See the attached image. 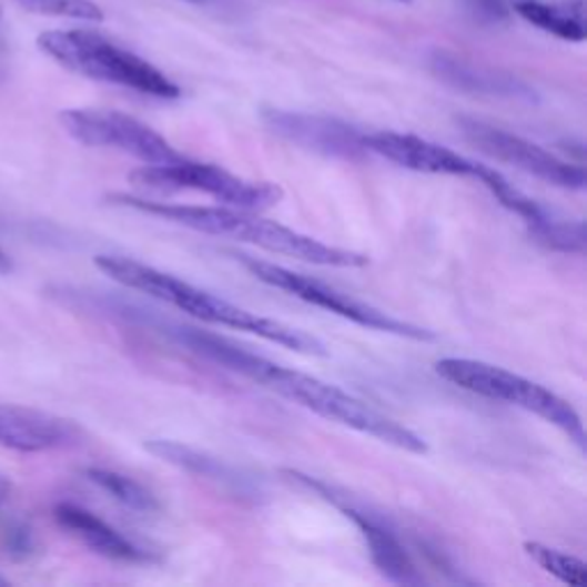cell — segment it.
Masks as SVG:
<instances>
[{
  "label": "cell",
  "instance_id": "obj_1",
  "mask_svg": "<svg viewBox=\"0 0 587 587\" xmlns=\"http://www.w3.org/2000/svg\"><path fill=\"white\" fill-rule=\"evenodd\" d=\"M168 335L172 340H178L189 352L202 356L204 361L246 376L253 384H260L273 393H279L281 397L317 413V416L326 421L374 436L376 441H384L413 455H425L429 451L425 438L418 436L416 432H411L408 427L388 418L386 413L350 393H344L333 384L322 382V378L313 374L283 367L264 356H257L244 347H239V344L221 335L198 331L191 326H170Z\"/></svg>",
  "mask_w": 587,
  "mask_h": 587
},
{
  "label": "cell",
  "instance_id": "obj_2",
  "mask_svg": "<svg viewBox=\"0 0 587 587\" xmlns=\"http://www.w3.org/2000/svg\"><path fill=\"white\" fill-rule=\"evenodd\" d=\"M111 204L126 206V210L159 216L178 225L191 227L202 234L230 236L244 244H253L262 251L294 257L317 266H337V269H363L370 264V257L356 251L337 249L322 244V241L301 234L292 227H285L275 221L255 216L236 206H189V204H165L154 200H143L126 193L109 195Z\"/></svg>",
  "mask_w": 587,
  "mask_h": 587
},
{
  "label": "cell",
  "instance_id": "obj_3",
  "mask_svg": "<svg viewBox=\"0 0 587 587\" xmlns=\"http://www.w3.org/2000/svg\"><path fill=\"white\" fill-rule=\"evenodd\" d=\"M94 264L103 275H109L111 281L120 283L122 287L148 294L161 303H168L172 307L182 310V313H186L200 322L253 333L262 340L281 344V347H287V350H294L301 354L326 356L324 344L315 335L298 331L294 326H287L283 322L260 317L246 307H239V305H234L221 296L204 292V290L178 279V275L163 273L150 264L135 262L129 257H120V255H97Z\"/></svg>",
  "mask_w": 587,
  "mask_h": 587
},
{
  "label": "cell",
  "instance_id": "obj_4",
  "mask_svg": "<svg viewBox=\"0 0 587 587\" xmlns=\"http://www.w3.org/2000/svg\"><path fill=\"white\" fill-rule=\"evenodd\" d=\"M38 47L51 60L79 77L120 85L156 99L182 97L180 85L170 81L161 69L145 58L118 47L109 38H103L101 32L85 28L47 30L38 38Z\"/></svg>",
  "mask_w": 587,
  "mask_h": 587
},
{
  "label": "cell",
  "instance_id": "obj_5",
  "mask_svg": "<svg viewBox=\"0 0 587 587\" xmlns=\"http://www.w3.org/2000/svg\"><path fill=\"white\" fill-rule=\"evenodd\" d=\"M436 374L445 378L447 384L466 393L535 413L542 421L565 432L580 451H585V429L578 411L567 399L544 388L542 384H535L530 378L514 374L505 367L470 358H443L436 363Z\"/></svg>",
  "mask_w": 587,
  "mask_h": 587
},
{
  "label": "cell",
  "instance_id": "obj_6",
  "mask_svg": "<svg viewBox=\"0 0 587 587\" xmlns=\"http://www.w3.org/2000/svg\"><path fill=\"white\" fill-rule=\"evenodd\" d=\"M236 262L244 264V269L255 275V279L273 290H281L287 292L290 296L307 303V305H315L322 310H328V313L342 317V320H350L363 328H372V331H382V333H391L397 337H408V340H416V342H432L436 340V333L423 326H416L411 322H402L384 310H378L374 305H367L363 301H356L347 294H342L315 279H307V275H301L296 271H290L285 266H279L273 262H264L257 257H249V255H234Z\"/></svg>",
  "mask_w": 587,
  "mask_h": 587
},
{
  "label": "cell",
  "instance_id": "obj_7",
  "mask_svg": "<svg viewBox=\"0 0 587 587\" xmlns=\"http://www.w3.org/2000/svg\"><path fill=\"white\" fill-rule=\"evenodd\" d=\"M131 184L156 191H198L236 210L260 212L283 200V189L273 182L236 178L221 165L184 159L170 165H145L129 175Z\"/></svg>",
  "mask_w": 587,
  "mask_h": 587
},
{
  "label": "cell",
  "instance_id": "obj_8",
  "mask_svg": "<svg viewBox=\"0 0 587 587\" xmlns=\"http://www.w3.org/2000/svg\"><path fill=\"white\" fill-rule=\"evenodd\" d=\"M283 475L290 482H296V485H301L303 489L315 492L320 498L333 503L344 516H347L350 522H354V526L358 528L361 537L367 544L374 567L384 578H388L395 585H411V587L425 583L423 571L418 569L416 560L411 558L399 533L388 524V519H384L382 514H376L374 509H370L365 505L352 503V498L347 494H337L333 487L326 485V482H322L317 477H310L301 470L285 468Z\"/></svg>",
  "mask_w": 587,
  "mask_h": 587
},
{
  "label": "cell",
  "instance_id": "obj_9",
  "mask_svg": "<svg viewBox=\"0 0 587 587\" xmlns=\"http://www.w3.org/2000/svg\"><path fill=\"white\" fill-rule=\"evenodd\" d=\"M60 122L85 148L118 150L150 165H170L186 159L152 126L120 111L69 109L60 113Z\"/></svg>",
  "mask_w": 587,
  "mask_h": 587
},
{
  "label": "cell",
  "instance_id": "obj_10",
  "mask_svg": "<svg viewBox=\"0 0 587 587\" xmlns=\"http://www.w3.org/2000/svg\"><path fill=\"white\" fill-rule=\"evenodd\" d=\"M457 126L466 141L477 148L482 154H487L500 163H509L519 168L528 175L569 191H583L587 184L585 168L571 161H565L539 148L537 143L526 141V138L498 129L475 118H457Z\"/></svg>",
  "mask_w": 587,
  "mask_h": 587
},
{
  "label": "cell",
  "instance_id": "obj_11",
  "mask_svg": "<svg viewBox=\"0 0 587 587\" xmlns=\"http://www.w3.org/2000/svg\"><path fill=\"white\" fill-rule=\"evenodd\" d=\"M262 120L283 141L307 152L344 161H363L370 154L365 148V133L337 118L266 109Z\"/></svg>",
  "mask_w": 587,
  "mask_h": 587
},
{
  "label": "cell",
  "instance_id": "obj_12",
  "mask_svg": "<svg viewBox=\"0 0 587 587\" xmlns=\"http://www.w3.org/2000/svg\"><path fill=\"white\" fill-rule=\"evenodd\" d=\"M365 148L370 154L382 156L399 168L425 172V175H453V178H473L479 180L482 163L466 159L464 154L443 148L427 138L397 131H376L365 133Z\"/></svg>",
  "mask_w": 587,
  "mask_h": 587
},
{
  "label": "cell",
  "instance_id": "obj_13",
  "mask_svg": "<svg viewBox=\"0 0 587 587\" xmlns=\"http://www.w3.org/2000/svg\"><path fill=\"white\" fill-rule=\"evenodd\" d=\"M81 441V429L72 423L19 404H0V445L17 453H47Z\"/></svg>",
  "mask_w": 587,
  "mask_h": 587
},
{
  "label": "cell",
  "instance_id": "obj_14",
  "mask_svg": "<svg viewBox=\"0 0 587 587\" xmlns=\"http://www.w3.org/2000/svg\"><path fill=\"white\" fill-rule=\"evenodd\" d=\"M55 522L69 533L74 535L79 542H83L92 554L124 565H154L159 563V556L154 550H148L138 546L129 537H124L120 530L109 526L97 514L72 505V503H60L55 507Z\"/></svg>",
  "mask_w": 587,
  "mask_h": 587
},
{
  "label": "cell",
  "instance_id": "obj_15",
  "mask_svg": "<svg viewBox=\"0 0 587 587\" xmlns=\"http://www.w3.org/2000/svg\"><path fill=\"white\" fill-rule=\"evenodd\" d=\"M145 451L152 453L156 459L170 464V466H178L180 470H186L191 475L214 482V485H219L221 489H225L230 494H236L239 498L257 500V496H260V489L255 487V482L251 477L241 475L236 468H232L223 459L200 453V451H195V447H189L184 443L159 438V441H148Z\"/></svg>",
  "mask_w": 587,
  "mask_h": 587
},
{
  "label": "cell",
  "instance_id": "obj_16",
  "mask_svg": "<svg viewBox=\"0 0 587 587\" xmlns=\"http://www.w3.org/2000/svg\"><path fill=\"white\" fill-rule=\"evenodd\" d=\"M432 69L434 74L453 85L457 90L470 92V94H485V97H505V99H533V90L505 72H496V69L482 67L475 62H468L459 55L436 51L432 55Z\"/></svg>",
  "mask_w": 587,
  "mask_h": 587
},
{
  "label": "cell",
  "instance_id": "obj_17",
  "mask_svg": "<svg viewBox=\"0 0 587 587\" xmlns=\"http://www.w3.org/2000/svg\"><path fill=\"white\" fill-rule=\"evenodd\" d=\"M514 12L539 30L565 42H585L583 3H542V0H516Z\"/></svg>",
  "mask_w": 587,
  "mask_h": 587
},
{
  "label": "cell",
  "instance_id": "obj_18",
  "mask_svg": "<svg viewBox=\"0 0 587 587\" xmlns=\"http://www.w3.org/2000/svg\"><path fill=\"white\" fill-rule=\"evenodd\" d=\"M85 475L92 485H97L101 492H107L111 498H115L118 503H122L133 512L154 514L161 509L159 498L145 485H141V482H135L129 475L107 468H88Z\"/></svg>",
  "mask_w": 587,
  "mask_h": 587
},
{
  "label": "cell",
  "instance_id": "obj_19",
  "mask_svg": "<svg viewBox=\"0 0 587 587\" xmlns=\"http://www.w3.org/2000/svg\"><path fill=\"white\" fill-rule=\"evenodd\" d=\"M530 236L548 251L585 255L587 249V232L583 221H565L550 214L535 227H528Z\"/></svg>",
  "mask_w": 587,
  "mask_h": 587
},
{
  "label": "cell",
  "instance_id": "obj_20",
  "mask_svg": "<svg viewBox=\"0 0 587 587\" xmlns=\"http://www.w3.org/2000/svg\"><path fill=\"white\" fill-rule=\"evenodd\" d=\"M524 548L526 554L550 576H556L558 580L574 587L587 585V565L580 558L563 554V550L544 546L539 542H526Z\"/></svg>",
  "mask_w": 587,
  "mask_h": 587
},
{
  "label": "cell",
  "instance_id": "obj_21",
  "mask_svg": "<svg viewBox=\"0 0 587 587\" xmlns=\"http://www.w3.org/2000/svg\"><path fill=\"white\" fill-rule=\"evenodd\" d=\"M17 3L34 14L77 19V21H103V12L92 0H17Z\"/></svg>",
  "mask_w": 587,
  "mask_h": 587
},
{
  "label": "cell",
  "instance_id": "obj_22",
  "mask_svg": "<svg viewBox=\"0 0 587 587\" xmlns=\"http://www.w3.org/2000/svg\"><path fill=\"white\" fill-rule=\"evenodd\" d=\"M6 548H8V554L14 558H28L34 550L32 530L23 524L10 526L6 533Z\"/></svg>",
  "mask_w": 587,
  "mask_h": 587
},
{
  "label": "cell",
  "instance_id": "obj_23",
  "mask_svg": "<svg viewBox=\"0 0 587 587\" xmlns=\"http://www.w3.org/2000/svg\"><path fill=\"white\" fill-rule=\"evenodd\" d=\"M10 492H12V485H10V479L0 473V507H3L10 498Z\"/></svg>",
  "mask_w": 587,
  "mask_h": 587
},
{
  "label": "cell",
  "instance_id": "obj_24",
  "mask_svg": "<svg viewBox=\"0 0 587 587\" xmlns=\"http://www.w3.org/2000/svg\"><path fill=\"white\" fill-rule=\"evenodd\" d=\"M12 271V262L8 257V253L0 249V273H10Z\"/></svg>",
  "mask_w": 587,
  "mask_h": 587
},
{
  "label": "cell",
  "instance_id": "obj_25",
  "mask_svg": "<svg viewBox=\"0 0 587 587\" xmlns=\"http://www.w3.org/2000/svg\"><path fill=\"white\" fill-rule=\"evenodd\" d=\"M3 585H8V583H6V578H0V587H3Z\"/></svg>",
  "mask_w": 587,
  "mask_h": 587
},
{
  "label": "cell",
  "instance_id": "obj_26",
  "mask_svg": "<svg viewBox=\"0 0 587 587\" xmlns=\"http://www.w3.org/2000/svg\"><path fill=\"white\" fill-rule=\"evenodd\" d=\"M397 3H408V0H397Z\"/></svg>",
  "mask_w": 587,
  "mask_h": 587
},
{
  "label": "cell",
  "instance_id": "obj_27",
  "mask_svg": "<svg viewBox=\"0 0 587 587\" xmlns=\"http://www.w3.org/2000/svg\"><path fill=\"white\" fill-rule=\"evenodd\" d=\"M189 3H200V0H189Z\"/></svg>",
  "mask_w": 587,
  "mask_h": 587
}]
</instances>
